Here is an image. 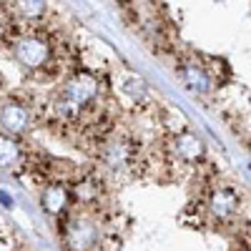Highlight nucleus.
Instances as JSON below:
<instances>
[{
  "label": "nucleus",
  "mask_w": 251,
  "mask_h": 251,
  "mask_svg": "<svg viewBox=\"0 0 251 251\" xmlns=\"http://www.w3.org/2000/svg\"><path fill=\"white\" fill-rule=\"evenodd\" d=\"M23 163H25V151L20 141L10 133H0V169L23 171Z\"/></svg>",
  "instance_id": "obj_5"
},
{
  "label": "nucleus",
  "mask_w": 251,
  "mask_h": 251,
  "mask_svg": "<svg viewBox=\"0 0 251 251\" xmlns=\"http://www.w3.org/2000/svg\"><path fill=\"white\" fill-rule=\"evenodd\" d=\"M40 203L50 216H60L68 211L71 203V191L66 188V183H48L43 188V196H40Z\"/></svg>",
  "instance_id": "obj_6"
},
{
  "label": "nucleus",
  "mask_w": 251,
  "mask_h": 251,
  "mask_svg": "<svg viewBox=\"0 0 251 251\" xmlns=\"http://www.w3.org/2000/svg\"><path fill=\"white\" fill-rule=\"evenodd\" d=\"M206 208L208 216L216 219V224H234L239 211V196L228 186H214L206 194Z\"/></svg>",
  "instance_id": "obj_2"
},
{
  "label": "nucleus",
  "mask_w": 251,
  "mask_h": 251,
  "mask_svg": "<svg viewBox=\"0 0 251 251\" xmlns=\"http://www.w3.org/2000/svg\"><path fill=\"white\" fill-rule=\"evenodd\" d=\"M0 203H5V206H10V199H8V194H5V191H0Z\"/></svg>",
  "instance_id": "obj_8"
},
{
  "label": "nucleus",
  "mask_w": 251,
  "mask_h": 251,
  "mask_svg": "<svg viewBox=\"0 0 251 251\" xmlns=\"http://www.w3.org/2000/svg\"><path fill=\"white\" fill-rule=\"evenodd\" d=\"M10 50H13V55L23 63L25 68H30V71H38V68L53 55L48 33L40 30L38 25H30L28 30L20 33L13 43H10Z\"/></svg>",
  "instance_id": "obj_1"
},
{
  "label": "nucleus",
  "mask_w": 251,
  "mask_h": 251,
  "mask_svg": "<svg viewBox=\"0 0 251 251\" xmlns=\"http://www.w3.org/2000/svg\"><path fill=\"white\" fill-rule=\"evenodd\" d=\"M10 8L20 20L33 25L48 13V0H10Z\"/></svg>",
  "instance_id": "obj_7"
},
{
  "label": "nucleus",
  "mask_w": 251,
  "mask_h": 251,
  "mask_svg": "<svg viewBox=\"0 0 251 251\" xmlns=\"http://www.w3.org/2000/svg\"><path fill=\"white\" fill-rule=\"evenodd\" d=\"M166 149L169 156L176 161H186V163H196L203 158V143L194 136V133H174L166 141Z\"/></svg>",
  "instance_id": "obj_4"
},
{
  "label": "nucleus",
  "mask_w": 251,
  "mask_h": 251,
  "mask_svg": "<svg viewBox=\"0 0 251 251\" xmlns=\"http://www.w3.org/2000/svg\"><path fill=\"white\" fill-rule=\"evenodd\" d=\"M0 126L5 128V133L20 138V136H25L30 131V126H33V111L25 106V103H20V100H8L3 108H0Z\"/></svg>",
  "instance_id": "obj_3"
}]
</instances>
